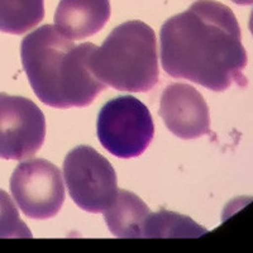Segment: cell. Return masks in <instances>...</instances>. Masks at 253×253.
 <instances>
[{
    "instance_id": "obj_1",
    "label": "cell",
    "mask_w": 253,
    "mask_h": 253,
    "mask_svg": "<svg viewBox=\"0 0 253 253\" xmlns=\"http://www.w3.org/2000/svg\"><path fill=\"white\" fill-rule=\"evenodd\" d=\"M161 65L175 79L213 91L247 86V52L234 13L218 1H196L167 19L160 33Z\"/></svg>"
},
{
    "instance_id": "obj_2",
    "label": "cell",
    "mask_w": 253,
    "mask_h": 253,
    "mask_svg": "<svg viewBox=\"0 0 253 253\" xmlns=\"http://www.w3.org/2000/svg\"><path fill=\"white\" fill-rule=\"evenodd\" d=\"M95 46L75 44L46 24L26 36L20 56L28 81L38 99L57 109L87 107L105 89L89 66Z\"/></svg>"
},
{
    "instance_id": "obj_3",
    "label": "cell",
    "mask_w": 253,
    "mask_h": 253,
    "mask_svg": "<svg viewBox=\"0 0 253 253\" xmlns=\"http://www.w3.org/2000/svg\"><path fill=\"white\" fill-rule=\"evenodd\" d=\"M89 66L107 87L129 92L150 91L160 76L155 31L141 20L121 24L95 48Z\"/></svg>"
},
{
    "instance_id": "obj_4",
    "label": "cell",
    "mask_w": 253,
    "mask_h": 253,
    "mask_svg": "<svg viewBox=\"0 0 253 253\" xmlns=\"http://www.w3.org/2000/svg\"><path fill=\"white\" fill-rule=\"evenodd\" d=\"M96 126L101 146L119 158L141 156L155 135L150 110L130 95L108 101L99 112Z\"/></svg>"
},
{
    "instance_id": "obj_5",
    "label": "cell",
    "mask_w": 253,
    "mask_h": 253,
    "mask_svg": "<svg viewBox=\"0 0 253 253\" xmlns=\"http://www.w3.org/2000/svg\"><path fill=\"white\" fill-rule=\"evenodd\" d=\"M63 177L74 203L87 213H104L118 194L114 167L90 146H78L67 153Z\"/></svg>"
},
{
    "instance_id": "obj_6",
    "label": "cell",
    "mask_w": 253,
    "mask_h": 253,
    "mask_svg": "<svg viewBox=\"0 0 253 253\" xmlns=\"http://www.w3.org/2000/svg\"><path fill=\"white\" fill-rule=\"evenodd\" d=\"M10 191L24 215L48 219L65 202V184L60 169L44 158L20 162L10 177Z\"/></svg>"
},
{
    "instance_id": "obj_7",
    "label": "cell",
    "mask_w": 253,
    "mask_h": 253,
    "mask_svg": "<svg viewBox=\"0 0 253 253\" xmlns=\"http://www.w3.org/2000/svg\"><path fill=\"white\" fill-rule=\"evenodd\" d=\"M46 138V119L29 99L0 95V157L22 161L35 156Z\"/></svg>"
},
{
    "instance_id": "obj_8",
    "label": "cell",
    "mask_w": 253,
    "mask_h": 253,
    "mask_svg": "<svg viewBox=\"0 0 253 253\" xmlns=\"http://www.w3.org/2000/svg\"><path fill=\"white\" fill-rule=\"evenodd\" d=\"M160 117L167 129L178 138L195 139L213 134L207 101L189 84L173 83L165 87L160 100Z\"/></svg>"
},
{
    "instance_id": "obj_9",
    "label": "cell",
    "mask_w": 253,
    "mask_h": 253,
    "mask_svg": "<svg viewBox=\"0 0 253 253\" xmlns=\"http://www.w3.org/2000/svg\"><path fill=\"white\" fill-rule=\"evenodd\" d=\"M109 17L108 0H62L56 10L55 27L66 40H84L101 31Z\"/></svg>"
},
{
    "instance_id": "obj_10",
    "label": "cell",
    "mask_w": 253,
    "mask_h": 253,
    "mask_svg": "<svg viewBox=\"0 0 253 253\" xmlns=\"http://www.w3.org/2000/svg\"><path fill=\"white\" fill-rule=\"evenodd\" d=\"M150 208L135 194L118 190L113 204L104 211V219L113 236L118 238H143V223Z\"/></svg>"
},
{
    "instance_id": "obj_11",
    "label": "cell",
    "mask_w": 253,
    "mask_h": 253,
    "mask_svg": "<svg viewBox=\"0 0 253 253\" xmlns=\"http://www.w3.org/2000/svg\"><path fill=\"white\" fill-rule=\"evenodd\" d=\"M207 233L190 216L169 210L150 213L143 223V238H199Z\"/></svg>"
},
{
    "instance_id": "obj_12",
    "label": "cell",
    "mask_w": 253,
    "mask_h": 253,
    "mask_svg": "<svg viewBox=\"0 0 253 253\" xmlns=\"http://www.w3.org/2000/svg\"><path fill=\"white\" fill-rule=\"evenodd\" d=\"M0 5V29L4 33L23 35L43 19L42 0H3Z\"/></svg>"
}]
</instances>
